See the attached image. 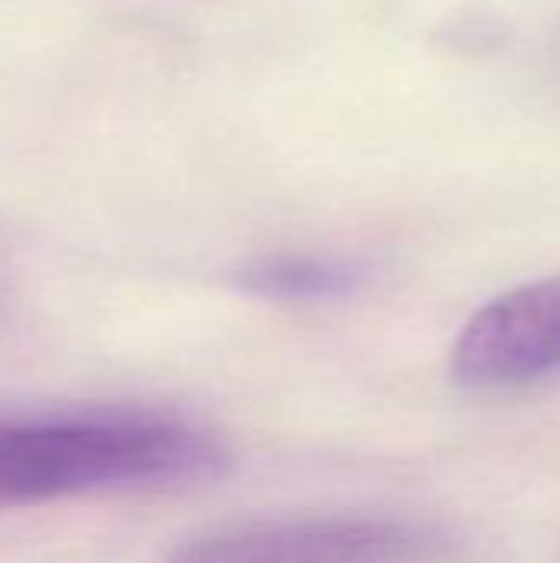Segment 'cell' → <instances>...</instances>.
I'll return each mask as SVG.
<instances>
[{
	"label": "cell",
	"mask_w": 560,
	"mask_h": 563,
	"mask_svg": "<svg viewBox=\"0 0 560 563\" xmlns=\"http://www.w3.org/2000/svg\"><path fill=\"white\" fill-rule=\"evenodd\" d=\"M228 449L172 419L79 416L0 422V508L96 492L168 488L221 478Z\"/></svg>",
	"instance_id": "6da1fadb"
},
{
	"label": "cell",
	"mask_w": 560,
	"mask_h": 563,
	"mask_svg": "<svg viewBox=\"0 0 560 563\" xmlns=\"http://www.w3.org/2000/svg\"><path fill=\"white\" fill-rule=\"evenodd\" d=\"M419 528L380 518H304L248 525L182 544L168 563H393L419 558Z\"/></svg>",
	"instance_id": "7a4b0ae2"
},
{
	"label": "cell",
	"mask_w": 560,
	"mask_h": 563,
	"mask_svg": "<svg viewBox=\"0 0 560 563\" xmlns=\"http://www.w3.org/2000/svg\"><path fill=\"white\" fill-rule=\"evenodd\" d=\"M560 369V274L515 287L482 307L452 346L469 386H518Z\"/></svg>",
	"instance_id": "3957f363"
},
{
	"label": "cell",
	"mask_w": 560,
	"mask_h": 563,
	"mask_svg": "<svg viewBox=\"0 0 560 563\" xmlns=\"http://www.w3.org/2000/svg\"><path fill=\"white\" fill-rule=\"evenodd\" d=\"M360 267L333 257H271L241 271V287L257 297L277 300H317L353 290Z\"/></svg>",
	"instance_id": "277c9868"
}]
</instances>
